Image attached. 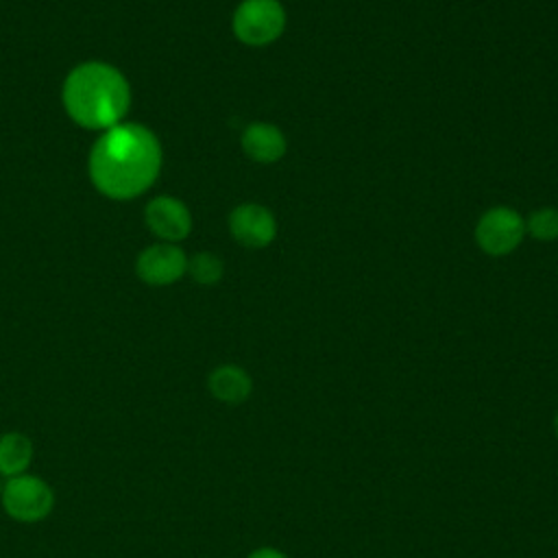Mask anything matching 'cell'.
<instances>
[{
	"mask_svg": "<svg viewBox=\"0 0 558 558\" xmlns=\"http://www.w3.org/2000/svg\"><path fill=\"white\" fill-rule=\"evenodd\" d=\"M2 484H4V482H2V477H0V493H2Z\"/></svg>",
	"mask_w": 558,
	"mask_h": 558,
	"instance_id": "cell-16",
	"label": "cell"
},
{
	"mask_svg": "<svg viewBox=\"0 0 558 558\" xmlns=\"http://www.w3.org/2000/svg\"><path fill=\"white\" fill-rule=\"evenodd\" d=\"M475 246L488 257H508L525 240V216L510 205H493L473 227Z\"/></svg>",
	"mask_w": 558,
	"mask_h": 558,
	"instance_id": "cell-4",
	"label": "cell"
},
{
	"mask_svg": "<svg viewBox=\"0 0 558 558\" xmlns=\"http://www.w3.org/2000/svg\"><path fill=\"white\" fill-rule=\"evenodd\" d=\"M135 272L148 286H170L187 275V255L179 244L157 242L137 255Z\"/></svg>",
	"mask_w": 558,
	"mask_h": 558,
	"instance_id": "cell-7",
	"label": "cell"
},
{
	"mask_svg": "<svg viewBox=\"0 0 558 558\" xmlns=\"http://www.w3.org/2000/svg\"><path fill=\"white\" fill-rule=\"evenodd\" d=\"M240 148L251 161L272 166L288 155V135L275 122L257 120L242 129Z\"/></svg>",
	"mask_w": 558,
	"mask_h": 558,
	"instance_id": "cell-9",
	"label": "cell"
},
{
	"mask_svg": "<svg viewBox=\"0 0 558 558\" xmlns=\"http://www.w3.org/2000/svg\"><path fill=\"white\" fill-rule=\"evenodd\" d=\"M35 460V445L24 432L0 434V477H17L28 473Z\"/></svg>",
	"mask_w": 558,
	"mask_h": 558,
	"instance_id": "cell-11",
	"label": "cell"
},
{
	"mask_svg": "<svg viewBox=\"0 0 558 558\" xmlns=\"http://www.w3.org/2000/svg\"><path fill=\"white\" fill-rule=\"evenodd\" d=\"M187 275L198 286H216L225 275V262L211 251H198L187 257Z\"/></svg>",
	"mask_w": 558,
	"mask_h": 558,
	"instance_id": "cell-13",
	"label": "cell"
},
{
	"mask_svg": "<svg viewBox=\"0 0 558 558\" xmlns=\"http://www.w3.org/2000/svg\"><path fill=\"white\" fill-rule=\"evenodd\" d=\"M61 100L70 120L89 131L120 124L131 107V87L124 74L105 61H85L70 70Z\"/></svg>",
	"mask_w": 558,
	"mask_h": 558,
	"instance_id": "cell-2",
	"label": "cell"
},
{
	"mask_svg": "<svg viewBox=\"0 0 558 558\" xmlns=\"http://www.w3.org/2000/svg\"><path fill=\"white\" fill-rule=\"evenodd\" d=\"M231 238L244 248H266L277 240L279 222L270 207L255 201L238 203L227 218Z\"/></svg>",
	"mask_w": 558,
	"mask_h": 558,
	"instance_id": "cell-6",
	"label": "cell"
},
{
	"mask_svg": "<svg viewBox=\"0 0 558 558\" xmlns=\"http://www.w3.org/2000/svg\"><path fill=\"white\" fill-rule=\"evenodd\" d=\"M161 157V144L148 126L120 122L94 142L87 172L100 194L113 201H131L157 181Z\"/></svg>",
	"mask_w": 558,
	"mask_h": 558,
	"instance_id": "cell-1",
	"label": "cell"
},
{
	"mask_svg": "<svg viewBox=\"0 0 558 558\" xmlns=\"http://www.w3.org/2000/svg\"><path fill=\"white\" fill-rule=\"evenodd\" d=\"M288 11L281 0H240L231 13L233 37L248 48H266L283 37Z\"/></svg>",
	"mask_w": 558,
	"mask_h": 558,
	"instance_id": "cell-3",
	"label": "cell"
},
{
	"mask_svg": "<svg viewBox=\"0 0 558 558\" xmlns=\"http://www.w3.org/2000/svg\"><path fill=\"white\" fill-rule=\"evenodd\" d=\"M207 388L220 403L240 405L251 397L253 379L238 364H220L207 375Z\"/></svg>",
	"mask_w": 558,
	"mask_h": 558,
	"instance_id": "cell-10",
	"label": "cell"
},
{
	"mask_svg": "<svg viewBox=\"0 0 558 558\" xmlns=\"http://www.w3.org/2000/svg\"><path fill=\"white\" fill-rule=\"evenodd\" d=\"M144 220L148 231L159 238L161 242H181L192 231V211L190 207L177 196H155L144 207Z\"/></svg>",
	"mask_w": 558,
	"mask_h": 558,
	"instance_id": "cell-8",
	"label": "cell"
},
{
	"mask_svg": "<svg viewBox=\"0 0 558 558\" xmlns=\"http://www.w3.org/2000/svg\"><path fill=\"white\" fill-rule=\"evenodd\" d=\"M525 235L536 242H556L558 240V207L541 205L525 216Z\"/></svg>",
	"mask_w": 558,
	"mask_h": 558,
	"instance_id": "cell-12",
	"label": "cell"
},
{
	"mask_svg": "<svg viewBox=\"0 0 558 558\" xmlns=\"http://www.w3.org/2000/svg\"><path fill=\"white\" fill-rule=\"evenodd\" d=\"M554 432H556V436H558V412L554 414Z\"/></svg>",
	"mask_w": 558,
	"mask_h": 558,
	"instance_id": "cell-15",
	"label": "cell"
},
{
	"mask_svg": "<svg viewBox=\"0 0 558 558\" xmlns=\"http://www.w3.org/2000/svg\"><path fill=\"white\" fill-rule=\"evenodd\" d=\"M246 558H288V556L275 547H257Z\"/></svg>",
	"mask_w": 558,
	"mask_h": 558,
	"instance_id": "cell-14",
	"label": "cell"
},
{
	"mask_svg": "<svg viewBox=\"0 0 558 558\" xmlns=\"http://www.w3.org/2000/svg\"><path fill=\"white\" fill-rule=\"evenodd\" d=\"M0 504L13 521L39 523L54 510V490L44 477L24 473L2 484Z\"/></svg>",
	"mask_w": 558,
	"mask_h": 558,
	"instance_id": "cell-5",
	"label": "cell"
}]
</instances>
